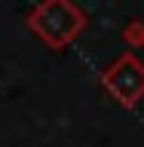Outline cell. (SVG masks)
I'll return each instance as SVG.
<instances>
[{
	"label": "cell",
	"instance_id": "1",
	"mask_svg": "<svg viewBox=\"0 0 144 147\" xmlns=\"http://www.w3.org/2000/svg\"><path fill=\"white\" fill-rule=\"evenodd\" d=\"M62 9L64 3H43V6H37L31 16H28V22H31V28H34L37 34L43 37L49 46H64L68 40H71L77 31L83 28V16H80V9H68V16H62Z\"/></svg>",
	"mask_w": 144,
	"mask_h": 147
}]
</instances>
